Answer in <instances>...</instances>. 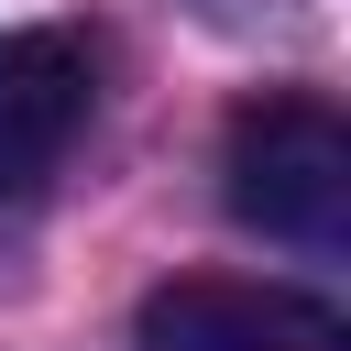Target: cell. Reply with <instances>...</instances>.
<instances>
[{
  "label": "cell",
  "mask_w": 351,
  "mask_h": 351,
  "mask_svg": "<svg viewBox=\"0 0 351 351\" xmlns=\"http://www.w3.org/2000/svg\"><path fill=\"white\" fill-rule=\"evenodd\" d=\"M143 351H351L340 307L263 274H176L143 296Z\"/></svg>",
  "instance_id": "3957f363"
},
{
  "label": "cell",
  "mask_w": 351,
  "mask_h": 351,
  "mask_svg": "<svg viewBox=\"0 0 351 351\" xmlns=\"http://www.w3.org/2000/svg\"><path fill=\"white\" fill-rule=\"evenodd\" d=\"M219 197L241 230L285 252H340L351 241V121L318 88H263L219 132Z\"/></svg>",
  "instance_id": "6da1fadb"
},
{
  "label": "cell",
  "mask_w": 351,
  "mask_h": 351,
  "mask_svg": "<svg viewBox=\"0 0 351 351\" xmlns=\"http://www.w3.org/2000/svg\"><path fill=\"white\" fill-rule=\"evenodd\" d=\"M88 110H99V66H88L77 33H55V22L0 33V208L11 197H44L66 176Z\"/></svg>",
  "instance_id": "7a4b0ae2"
}]
</instances>
